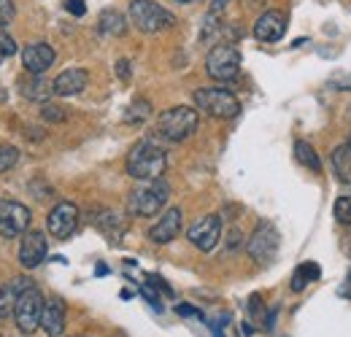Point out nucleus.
I'll list each match as a JSON object with an SVG mask.
<instances>
[{"mask_svg": "<svg viewBox=\"0 0 351 337\" xmlns=\"http://www.w3.org/2000/svg\"><path fill=\"white\" fill-rule=\"evenodd\" d=\"M16 162H19V151L14 146H0V173L11 170Z\"/></svg>", "mask_w": 351, "mask_h": 337, "instance_id": "393cba45", "label": "nucleus"}, {"mask_svg": "<svg viewBox=\"0 0 351 337\" xmlns=\"http://www.w3.org/2000/svg\"><path fill=\"white\" fill-rule=\"evenodd\" d=\"M227 3H230V0H211V14H219Z\"/></svg>", "mask_w": 351, "mask_h": 337, "instance_id": "473e14b6", "label": "nucleus"}, {"mask_svg": "<svg viewBox=\"0 0 351 337\" xmlns=\"http://www.w3.org/2000/svg\"><path fill=\"white\" fill-rule=\"evenodd\" d=\"M27 286H33L27 278H14V281H8V284L0 286V319L8 316V313H14L16 299H19V295H22Z\"/></svg>", "mask_w": 351, "mask_h": 337, "instance_id": "a211bd4d", "label": "nucleus"}, {"mask_svg": "<svg viewBox=\"0 0 351 337\" xmlns=\"http://www.w3.org/2000/svg\"><path fill=\"white\" fill-rule=\"evenodd\" d=\"M284 33H287V14L284 11L270 8V11H265L263 16L254 22V38L263 43L281 41Z\"/></svg>", "mask_w": 351, "mask_h": 337, "instance_id": "4468645a", "label": "nucleus"}, {"mask_svg": "<svg viewBox=\"0 0 351 337\" xmlns=\"http://www.w3.org/2000/svg\"><path fill=\"white\" fill-rule=\"evenodd\" d=\"M195 105L211 119H232L241 114V100L221 86H206L195 92Z\"/></svg>", "mask_w": 351, "mask_h": 337, "instance_id": "20e7f679", "label": "nucleus"}, {"mask_svg": "<svg viewBox=\"0 0 351 337\" xmlns=\"http://www.w3.org/2000/svg\"><path fill=\"white\" fill-rule=\"evenodd\" d=\"M295 160H298L303 168L313 170V173H322V160H319V154L313 151V146H311L308 140H298V143H295Z\"/></svg>", "mask_w": 351, "mask_h": 337, "instance_id": "4be33fe9", "label": "nucleus"}, {"mask_svg": "<svg viewBox=\"0 0 351 337\" xmlns=\"http://www.w3.org/2000/svg\"><path fill=\"white\" fill-rule=\"evenodd\" d=\"M341 297H351V270H349V275H346V284L341 286Z\"/></svg>", "mask_w": 351, "mask_h": 337, "instance_id": "72a5a7b5", "label": "nucleus"}, {"mask_svg": "<svg viewBox=\"0 0 351 337\" xmlns=\"http://www.w3.org/2000/svg\"><path fill=\"white\" fill-rule=\"evenodd\" d=\"M332 213L341 224H351V197H338L332 205Z\"/></svg>", "mask_w": 351, "mask_h": 337, "instance_id": "a878e982", "label": "nucleus"}, {"mask_svg": "<svg viewBox=\"0 0 351 337\" xmlns=\"http://www.w3.org/2000/svg\"><path fill=\"white\" fill-rule=\"evenodd\" d=\"M246 251H249V256H252L254 262L267 264V262L276 256V251H278V229H276L273 224L263 221V224L252 232V238L246 240Z\"/></svg>", "mask_w": 351, "mask_h": 337, "instance_id": "1a4fd4ad", "label": "nucleus"}, {"mask_svg": "<svg viewBox=\"0 0 351 337\" xmlns=\"http://www.w3.org/2000/svg\"><path fill=\"white\" fill-rule=\"evenodd\" d=\"M22 95L30 97V100H46V97L51 95V84H46V82H41V79L36 76L30 84L22 82Z\"/></svg>", "mask_w": 351, "mask_h": 337, "instance_id": "b1692460", "label": "nucleus"}, {"mask_svg": "<svg viewBox=\"0 0 351 337\" xmlns=\"http://www.w3.org/2000/svg\"><path fill=\"white\" fill-rule=\"evenodd\" d=\"M197 125H200L197 108L173 105V108H168V111L160 114V119H157V135L165 138V140H171V143H181L189 135H195Z\"/></svg>", "mask_w": 351, "mask_h": 337, "instance_id": "7ed1b4c3", "label": "nucleus"}, {"mask_svg": "<svg viewBox=\"0 0 351 337\" xmlns=\"http://www.w3.org/2000/svg\"><path fill=\"white\" fill-rule=\"evenodd\" d=\"M319 278H322V267L316 262H303L292 275V292H303L308 284H313Z\"/></svg>", "mask_w": 351, "mask_h": 337, "instance_id": "412c9836", "label": "nucleus"}, {"mask_svg": "<svg viewBox=\"0 0 351 337\" xmlns=\"http://www.w3.org/2000/svg\"><path fill=\"white\" fill-rule=\"evenodd\" d=\"M65 8H68V14H73V16H84V14H87L84 0H65Z\"/></svg>", "mask_w": 351, "mask_h": 337, "instance_id": "c756f323", "label": "nucleus"}, {"mask_svg": "<svg viewBox=\"0 0 351 337\" xmlns=\"http://www.w3.org/2000/svg\"><path fill=\"white\" fill-rule=\"evenodd\" d=\"M65 302L60 297H51L44 305V316H41V329H44L49 337H60L65 332Z\"/></svg>", "mask_w": 351, "mask_h": 337, "instance_id": "f3484780", "label": "nucleus"}, {"mask_svg": "<svg viewBox=\"0 0 351 337\" xmlns=\"http://www.w3.org/2000/svg\"><path fill=\"white\" fill-rule=\"evenodd\" d=\"M46 251H49L46 235L38 232V229H30V232H25L22 246H19V264H22L25 270H36V267L44 264Z\"/></svg>", "mask_w": 351, "mask_h": 337, "instance_id": "f8f14e48", "label": "nucleus"}, {"mask_svg": "<svg viewBox=\"0 0 351 337\" xmlns=\"http://www.w3.org/2000/svg\"><path fill=\"white\" fill-rule=\"evenodd\" d=\"M181 224H184V213L181 208H168V211L160 216V221L149 229V240L152 243H171L178 238V232H181Z\"/></svg>", "mask_w": 351, "mask_h": 337, "instance_id": "2eb2a0df", "label": "nucleus"}, {"mask_svg": "<svg viewBox=\"0 0 351 337\" xmlns=\"http://www.w3.org/2000/svg\"><path fill=\"white\" fill-rule=\"evenodd\" d=\"M54 60H57L54 49L44 41L27 43V46L22 49V65H25V71H27L30 76H41V73H46V71L54 65Z\"/></svg>", "mask_w": 351, "mask_h": 337, "instance_id": "ddd939ff", "label": "nucleus"}, {"mask_svg": "<svg viewBox=\"0 0 351 337\" xmlns=\"http://www.w3.org/2000/svg\"><path fill=\"white\" fill-rule=\"evenodd\" d=\"M238 243H241V232H238V229H232V232H230V249H235Z\"/></svg>", "mask_w": 351, "mask_h": 337, "instance_id": "f704fd0d", "label": "nucleus"}, {"mask_svg": "<svg viewBox=\"0 0 351 337\" xmlns=\"http://www.w3.org/2000/svg\"><path fill=\"white\" fill-rule=\"evenodd\" d=\"M44 295L36 289V286H27L19 299H16V308H14V321L19 327L22 335H33L36 329H41V316H44Z\"/></svg>", "mask_w": 351, "mask_h": 337, "instance_id": "423d86ee", "label": "nucleus"}, {"mask_svg": "<svg viewBox=\"0 0 351 337\" xmlns=\"http://www.w3.org/2000/svg\"><path fill=\"white\" fill-rule=\"evenodd\" d=\"M186 238H189V243H192L195 249H200V251H206V253L214 251L221 238V219L217 213H208V216L197 219V221L189 227Z\"/></svg>", "mask_w": 351, "mask_h": 337, "instance_id": "9b49d317", "label": "nucleus"}, {"mask_svg": "<svg viewBox=\"0 0 351 337\" xmlns=\"http://www.w3.org/2000/svg\"><path fill=\"white\" fill-rule=\"evenodd\" d=\"M30 208L16 200H0V235L16 238L30 229Z\"/></svg>", "mask_w": 351, "mask_h": 337, "instance_id": "6e6552de", "label": "nucleus"}, {"mask_svg": "<svg viewBox=\"0 0 351 337\" xmlns=\"http://www.w3.org/2000/svg\"><path fill=\"white\" fill-rule=\"evenodd\" d=\"M11 54H16V43L5 33V27H0V57H11Z\"/></svg>", "mask_w": 351, "mask_h": 337, "instance_id": "c85d7f7f", "label": "nucleus"}, {"mask_svg": "<svg viewBox=\"0 0 351 337\" xmlns=\"http://www.w3.org/2000/svg\"><path fill=\"white\" fill-rule=\"evenodd\" d=\"M95 273H97V275H106V273H108V267H106V264H97V270H95Z\"/></svg>", "mask_w": 351, "mask_h": 337, "instance_id": "c9c22d12", "label": "nucleus"}, {"mask_svg": "<svg viewBox=\"0 0 351 337\" xmlns=\"http://www.w3.org/2000/svg\"><path fill=\"white\" fill-rule=\"evenodd\" d=\"M176 3H184V5H189V3H197V0H176Z\"/></svg>", "mask_w": 351, "mask_h": 337, "instance_id": "e433bc0d", "label": "nucleus"}, {"mask_svg": "<svg viewBox=\"0 0 351 337\" xmlns=\"http://www.w3.org/2000/svg\"><path fill=\"white\" fill-rule=\"evenodd\" d=\"M206 73L214 82H232L241 73V51L230 43H219L206 57Z\"/></svg>", "mask_w": 351, "mask_h": 337, "instance_id": "0eeeda50", "label": "nucleus"}, {"mask_svg": "<svg viewBox=\"0 0 351 337\" xmlns=\"http://www.w3.org/2000/svg\"><path fill=\"white\" fill-rule=\"evenodd\" d=\"M16 16V5L14 0H0V27H8Z\"/></svg>", "mask_w": 351, "mask_h": 337, "instance_id": "cd10ccee", "label": "nucleus"}, {"mask_svg": "<svg viewBox=\"0 0 351 337\" xmlns=\"http://www.w3.org/2000/svg\"><path fill=\"white\" fill-rule=\"evenodd\" d=\"M130 22L141 33H162L176 25V16L154 0H132Z\"/></svg>", "mask_w": 351, "mask_h": 337, "instance_id": "39448f33", "label": "nucleus"}, {"mask_svg": "<svg viewBox=\"0 0 351 337\" xmlns=\"http://www.w3.org/2000/svg\"><path fill=\"white\" fill-rule=\"evenodd\" d=\"M332 168L341 184H351V140L341 143L335 151H332Z\"/></svg>", "mask_w": 351, "mask_h": 337, "instance_id": "aec40b11", "label": "nucleus"}, {"mask_svg": "<svg viewBox=\"0 0 351 337\" xmlns=\"http://www.w3.org/2000/svg\"><path fill=\"white\" fill-rule=\"evenodd\" d=\"M168 197H171L168 181H162V178L143 181L138 189H132L130 197H128V213L135 216V219L157 216V213L168 205Z\"/></svg>", "mask_w": 351, "mask_h": 337, "instance_id": "f03ea898", "label": "nucleus"}, {"mask_svg": "<svg viewBox=\"0 0 351 337\" xmlns=\"http://www.w3.org/2000/svg\"><path fill=\"white\" fill-rule=\"evenodd\" d=\"M97 30H100L103 36H111V38L125 36V33H128V19H125V14L117 11V8H103V11H100V19H97Z\"/></svg>", "mask_w": 351, "mask_h": 337, "instance_id": "6ab92c4d", "label": "nucleus"}, {"mask_svg": "<svg viewBox=\"0 0 351 337\" xmlns=\"http://www.w3.org/2000/svg\"><path fill=\"white\" fill-rule=\"evenodd\" d=\"M176 313H178V316H197V319H200V310H195V308H189V305H178Z\"/></svg>", "mask_w": 351, "mask_h": 337, "instance_id": "2f4dec72", "label": "nucleus"}, {"mask_svg": "<svg viewBox=\"0 0 351 337\" xmlns=\"http://www.w3.org/2000/svg\"><path fill=\"white\" fill-rule=\"evenodd\" d=\"M41 116H44L46 122H51V125H57V122H65V119H68V114L62 111V105H54V103H44Z\"/></svg>", "mask_w": 351, "mask_h": 337, "instance_id": "bb28decb", "label": "nucleus"}, {"mask_svg": "<svg viewBox=\"0 0 351 337\" xmlns=\"http://www.w3.org/2000/svg\"><path fill=\"white\" fill-rule=\"evenodd\" d=\"M168 168V154L160 143H154L152 138L138 140L130 149L128 160H125V170L135 181H154L162 178V173Z\"/></svg>", "mask_w": 351, "mask_h": 337, "instance_id": "f257e3e1", "label": "nucleus"}, {"mask_svg": "<svg viewBox=\"0 0 351 337\" xmlns=\"http://www.w3.org/2000/svg\"><path fill=\"white\" fill-rule=\"evenodd\" d=\"M89 84V73L84 68H68L62 71L54 82H51V92L57 97H73V95H82Z\"/></svg>", "mask_w": 351, "mask_h": 337, "instance_id": "dca6fc26", "label": "nucleus"}, {"mask_svg": "<svg viewBox=\"0 0 351 337\" xmlns=\"http://www.w3.org/2000/svg\"><path fill=\"white\" fill-rule=\"evenodd\" d=\"M117 76H119L122 82L130 79V62H128V60H119V62H117Z\"/></svg>", "mask_w": 351, "mask_h": 337, "instance_id": "7c9ffc66", "label": "nucleus"}, {"mask_svg": "<svg viewBox=\"0 0 351 337\" xmlns=\"http://www.w3.org/2000/svg\"><path fill=\"white\" fill-rule=\"evenodd\" d=\"M79 227V208L73 203H57L46 216V229L57 240H68Z\"/></svg>", "mask_w": 351, "mask_h": 337, "instance_id": "9d476101", "label": "nucleus"}, {"mask_svg": "<svg viewBox=\"0 0 351 337\" xmlns=\"http://www.w3.org/2000/svg\"><path fill=\"white\" fill-rule=\"evenodd\" d=\"M149 114H152V105H149V100L138 97V100H132V105L128 108V114H125V122H128V125H143V122L149 119Z\"/></svg>", "mask_w": 351, "mask_h": 337, "instance_id": "5701e85b", "label": "nucleus"}]
</instances>
